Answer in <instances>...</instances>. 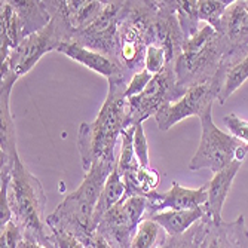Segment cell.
<instances>
[{
	"label": "cell",
	"instance_id": "obj_2",
	"mask_svg": "<svg viewBox=\"0 0 248 248\" xmlns=\"http://www.w3.org/2000/svg\"><path fill=\"white\" fill-rule=\"evenodd\" d=\"M129 80H108L107 97L93 122H83L78 131V149L85 172L98 161L115 159V146L128 125V100L125 91Z\"/></svg>",
	"mask_w": 248,
	"mask_h": 248
},
{
	"label": "cell",
	"instance_id": "obj_21",
	"mask_svg": "<svg viewBox=\"0 0 248 248\" xmlns=\"http://www.w3.org/2000/svg\"><path fill=\"white\" fill-rule=\"evenodd\" d=\"M205 217L204 207L196 210H183V211H161L153 214L152 218L165 231L170 238L185 235L192 226Z\"/></svg>",
	"mask_w": 248,
	"mask_h": 248
},
{
	"label": "cell",
	"instance_id": "obj_12",
	"mask_svg": "<svg viewBox=\"0 0 248 248\" xmlns=\"http://www.w3.org/2000/svg\"><path fill=\"white\" fill-rule=\"evenodd\" d=\"M224 52V69L248 55V0H233L216 29Z\"/></svg>",
	"mask_w": 248,
	"mask_h": 248
},
{
	"label": "cell",
	"instance_id": "obj_17",
	"mask_svg": "<svg viewBox=\"0 0 248 248\" xmlns=\"http://www.w3.org/2000/svg\"><path fill=\"white\" fill-rule=\"evenodd\" d=\"M19 78L11 73H2V86H0V118H2V128H0V159H12L18 155L16 149V135L15 122L11 111V93L12 86Z\"/></svg>",
	"mask_w": 248,
	"mask_h": 248
},
{
	"label": "cell",
	"instance_id": "obj_29",
	"mask_svg": "<svg viewBox=\"0 0 248 248\" xmlns=\"http://www.w3.org/2000/svg\"><path fill=\"white\" fill-rule=\"evenodd\" d=\"M26 239L24 231L15 220L0 226V248H21Z\"/></svg>",
	"mask_w": 248,
	"mask_h": 248
},
{
	"label": "cell",
	"instance_id": "obj_31",
	"mask_svg": "<svg viewBox=\"0 0 248 248\" xmlns=\"http://www.w3.org/2000/svg\"><path fill=\"white\" fill-rule=\"evenodd\" d=\"M134 153L140 167L149 168V144L143 124H139L134 131Z\"/></svg>",
	"mask_w": 248,
	"mask_h": 248
},
{
	"label": "cell",
	"instance_id": "obj_32",
	"mask_svg": "<svg viewBox=\"0 0 248 248\" xmlns=\"http://www.w3.org/2000/svg\"><path fill=\"white\" fill-rule=\"evenodd\" d=\"M223 122L233 137H236L238 140H241L244 144L248 146V121H244L235 113H231L228 116H224Z\"/></svg>",
	"mask_w": 248,
	"mask_h": 248
},
{
	"label": "cell",
	"instance_id": "obj_20",
	"mask_svg": "<svg viewBox=\"0 0 248 248\" xmlns=\"http://www.w3.org/2000/svg\"><path fill=\"white\" fill-rule=\"evenodd\" d=\"M202 248H248V229L244 216L233 221L211 223Z\"/></svg>",
	"mask_w": 248,
	"mask_h": 248
},
{
	"label": "cell",
	"instance_id": "obj_25",
	"mask_svg": "<svg viewBox=\"0 0 248 248\" xmlns=\"http://www.w3.org/2000/svg\"><path fill=\"white\" fill-rule=\"evenodd\" d=\"M248 79V55L244 57L242 60L233 62L232 65L226 67L223 76V85L221 91L218 95V103L224 104L228 101V98L241 88V85Z\"/></svg>",
	"mask_w": 248,
	"mask_h": 248
},
{
	"label": "cell",
	"instance_id": "obj_23",
	"mask_svg": "<svg viewBox=\"0 0 248 248\" xmlns=\"http://www.w3.org/2000/svg\"><path fill=\"white\" fill-rule=\"evenodd\" d=\"M0 22H2V43H0V52H2V61H5L8 55L21 43L16 16L9 0L2 2V6H0Z\"/></svg>",
	"mask_w": 248,
	"mask_h": 248
},
{
	"label": "cell",
	"instance_id": "obj_8",
	"mask_svg": "<svg viewBox=\"0 0 248 248\" xmlns=\"http://www.w3.org/2000/svg\"><path fill=\"white\" fill-rule=\"evenodd\" d=\"M183 95L177 89L174 64H167L165 69L152 78L146 89L128 100V125L137 126L150 116H155L168 103H174Z\"/></svg>",
	"mask_w": 248,
	"mask_h": 248
},
{
	"label": "cell",
	"instance_id": "obj_27",
	"mask_svg": "<svg viewBox=\"0 0 248 248\" xmlns=\"http://www.w3.org/2000/svg\"><path fill=\"white\" fill-rule=\"evenodd\" d=\"M174 11L185 39L192 37L201 27V21L196 11V0H174Z\"/></svg>",
	"mask_w": 248,
	"mask_h": 248
},
{
	"label": "cell",
	"instance_id": "obj_26",
	"mask_svg": "<svg viewBox=\"0 0 248 248\" xmlns=\"http://www.w3.org/2000/svg\"><path fill=\"white\" fill-rule=\"evenodd\" d=\"M210 226L211 221L207 217H204L195 226H192L185 235L168 238L161 248H202V244L205 241Z\"/></svg>",
	"mask_w": 248,
	"mask_h": 248
},
{
	"label": "cell",
	"instance_id": "obj_28",
	"mask_svg": "<svg viewBox=\"0 0 248 248\" xmlns=\"http://www.w3.org/2000/svg\"><path fill=\"white\" fill-rule=\"evenodd\" d=\"M233 0H196V11L199 21L217 29L220 19Z\"/></svg>",
	"mask_w": 248,
	"mask_h": 248
},
{
	"label": "cell",
	"instance_id": "obj_10",
	"mask_svg": "<svg viewBox=\"0 0 248 248\" xmlns=\"http://www.w3.org/2000/svg\"><path fill=\"white\" fill-rule=\"evenodd\" d=\"M221 85L223 78H216L210 82L192 86L180 100L161 107L155 115L157 128L161 131H168L189 116L201 118L210 107H213V103L218 100Z\"/></svg>",
	"mask_w": 248,
	"mask_h": 248
},
{
	"label": "cell",
	"instance_id": "obj_15",
	"mask_svg": "<svg viewBox=\"0 0 248 248\" xmlns=\"http://www.w3.org/2000/svg\"><path fill=\"white\" fill-rule=\"evenodd\" d=\"M51 12H57L69 27L73 39L88 29L103 12L106 2L100 0H52L46 2Z\"/></svg>",
	"mask_w": 248,
	"mask_h": 248
},
{
	"label": "cell",
	"instance_id": "obj_11",
	"mask_svg": "<svg viewBox=\"0 0 248 248\" xmlns=\"http://www.w3.org/2000/svg\"><path fill=\"white\" fill-rule=\"evenodd\" d=\"M125 2H106L103 12L88 29L79 33L73 42L85 48L104 54L118 64L119 51V24L124 16ZM119 65V64H118Z\"/></svg>",
	"mask_w": 248,
	"mask_h": 248
},
{
	"label": "cell",
	"instance_id": "obj_24",
	"mask_svg": "<svg viewBox=\"0 0 248 248\" xmlns=\"http://www.w3.org/2000/svg\"><path fill=\"white\" fill-rule=\"evenodd\" d=\"M170 236L152 218H143L134 233L131 248H161Z\"/></svg>",
	"mask_w": 248,
	"mask_h": 248
},
{
	"label": "cell",
	"instance_id": "obj_7",
	"mask_svg": "<svg viewBox=\"0 0 248 248\" xmlns=\"http://www.w3.org/2000/svg\"><path fill=\"white\" fill-rule=\"evenodd\" d=\"M51 14L52 19L46 27L26 37L8 55V58L2 61V73H11L18 78L24 76L45 54L57 51L61 43L72 42V33L64 19L57 12Z\"/></svg>",
	"mask_w": 248,
	"mask_h": 248
},
{
	"label": "cell",
	"instance_id": "obj_5",
	"mask_svg": "<svg viewBox=\"0 0 248 248\" xmlns=\"http://www.w3.org/2000/svg\"><path fill=\"white\" fill-rule=\"evenodd\" d=\"M155 15V0H125L124 16L119 24L118 64L131 76L144 70L147 48L156 45Z\"/></svg>",
	"mask_w": 248,
	"mask_h": 248
},
{
	"label": "cell",
	"instance_id": "obj_13",
	"mask_svg": "<svg viewBox=\"0 0 248 248\" xmlns=\"http://www.w3.org/2000/svg\"><path fill=\"white\" fill-rule=\"evenodd\" d=\"M147 211L146 217L149 218L161 211H183V210H196L202 208L208 199V185L198 189H187L180 186L177 182H172V186L168 192L159 193L152 192L147 196Z\"/></svg>",
	"mask_w": 248,
	"mask_h": 248
},
{
	"label": "cell",
	"instance_id": "obj_14",
	"mask_svg": "<svg viewBox=\"0 0 248 248\" xmlns=\"http://www.w3.org/2000/svg\"><path fill=\"white\" fill-rule=\"evenodd\" d=\"M155 5L156 45H159L165 49L168 64H174V61L182 52V46L186 40L174 11V0H159V2L155 0Z\"/></svg>",
	"mask_w": 248,
	"mask_h": 248
},
{
	"label": "cell",
	"instance_id": "obj_1",
	"mask_svg": "<svg viewBox=\"0 0 248 248\" xmlns=\"http://www.w3.org/2000/svg\"><path fill=\"white\" fill-rule=\"evenodd\" d=\"M0 202H8L15 220L26 238L39 244L54 245L55 239L46 224V195L39 178L21 161L0 162Z\"/></svg>",
	"mask_w": 248,
	"mask_h": 248
},
{
	"label": "cell",
	"instance_id": "obj_22",
	"mask_svg": "<svg viewBox=\"0 0 248 248\" xmlns=\"http://www.w3.org/2000/svg\"><path fill=\"white\" fill-rule=\"evenodd\" d=\"M125 195H126L125 183H124L119 171L115 167V170L110 172L108 178L106 180V185H104V187L101 190V195H100V199H98L95 216H94L95 231H97V224L100 223V220L115 205H118L121 201H124Z\"/></svg>",
	"mask_w": 248,
	"mask_h": 248
},
{
	"label": "cell",
	"instance_id": "obj_35",
	"mask_svg": "<svg viewBox=\"0 0 248 248\" xmlns=\"http://www.w3.org/2000/svg\"><path fill=\"white\" fill-rule=\"evenodd\" d=\"M86 247H88V248H113V247H111V245L107 242V239H106L103 235H100L98 232L94 233L91 242H89Z\"/></svg>",
	"mask_w": 248,
	"mask_h": 248
},
{
	"label": "cell",
	"instance_id": "obj_30",
	"mask_svg": "<svg viewBox=\"0 0 248 248\" xmlns=\"http://www.w3.org/2000/svg\"><path fill=\"white\" fill-rule=\"evenodd\" d=\"M168 64L167 52L159 45H150L146 52V60H144V69L152 75L161 73Z\"/></svg>",
	"mask_w": 248,
	"mask_h": 248
},
{
	"label": "cell",
	"instance_id": "obj_36",
	"mask_svg": "<svg viewBox=\"0 0 248 248\" xmlns=\"http://www.w3.org/2000/svg\"><path fill=\"white\" fill-rule=\"evenodd\" d=\"M21 248H58V247H57V244H54V245H45V244H39V242L26 239V242L22 244Z\"/></svg>",
	"mask_w": 248,
	"mask_h": 248
},
{
	"label": "cell",
	"instance_id": "obj_16",
	"mask_svg": "<svg viewBox=\"0 0 248 248\" xmlns=\"http://www.w3.org/2000/svg\"><path fill=\"white\" fill-rule=\"evenodd\" d=\"M57 52L64 54L69 58L75 60L76 62L88 67L89 70H93L101 76H104L108 80L115 79H124V80H131V75L126 73L121 65H118L113 60L106 57L104 54H100L97 51H93L89 48H85L82 45L76 42H65L61 43Z\"/></svg>",
	"mask_w": 248,
	"mask_h": 248
},
{
	"label": "cell",
	"instance_id": "obj_18",
	"mask_svg": "<svg viewBox=\"0 0 248 248\" xmlns=\"http://www.w3.org/2000/svg\"><path fill=\"white\" fill-rule=\"evenodd\" d=\"M241 165H242L241 161H233L226 168L216 172L211 178V182L208 183V199L207 204L204 205V211H205V217L214 224L223 221L221 220L223 205L232 189L233 180L238 171L241 170Z\"/></svg>",
	"mask_w": 248,
	"mask_h": 248
},
{
	"label": "cell",
	"instance_id": "obj_9",
	"mask_svg": "<svg viewBox=\"0 0 248 248\" xmlns=\"http://www.w3.org/2000/svg\"><path fill=\"white\" fill-rule=\"evenodd\" d=\"M147 198L131 196L121 201L97 224V231L113 248H131L134 233L146 217Z\"/></svg>",
	"mask_w": 248,
	"mask_h": 248
},
{
	"label": "cell",
	"instance_id": "obj_33",
	"mask_svg": "<svg viewBox=\"0 0 248 248\" xmlns=\"http://www.w3.org/2000/svg\"><path fill=\"white\" fill-rule=\"evenodd\" d=\"M152 78L153 76L146 69L141 70V72H139V73L132 75V78H131V80L128 82V86H126L125 97L126 98H131V97H135V95L141 94L144 89H146V86L150 83Z\"/></svg>",
	"mask_w": 248,
	"mask_h": 248
},
{
	"label": "cell",
	"instance_id": "obj_19",
	"mask_svg": "<svg viewBox=\"0 0 248 248\" xmlns=\"http://www.w3.org/2000/svg\"><path fill=\"white\" fill-rule=\"evenodd\" d=\"M9 2L16 16L21 42L45 29L52 19V14L46 2H43V0L40 2L37 0H16V2L9 0Z\"/></svg>",
	"mask_w": 248,
	"mask_h": 248
},
{
	"label": "cell",
	"instance_id": "obj_34",
	"mask_svg": "<svg viewBox=\"0 0 248 248\" xmlns=\"http://www.w3.org/2000/svg\"><path fill=\"white\" fill-rule=\"evenodd\" d=\"M58 248H88L80 239L64 231H51Z\"/></svg>",
	"mask_w": 248,
	"mask_h": 248
},
{
	"label": "cell",
	"instance_id": "obj_4",
	"mask_svg": "<svg viewBox=\"0 0 248 248\" xmlns=\"http://www.w3.org/2000/svg\"><path fill=\"white\" fill-rule=\"evenodd\" d=\"M224 52L216 29L202 22L199 30L185 40L182 52L174 61L178 93L185 95L192 86L224 76Z\"/></svg>",
	"mask_w": 248,
	"mask_h": 248
},
{
	"label": "cell",
	"instance_id": "obj_6",
	"mask_svg": "<svg viewBox=\"0 0 248 248\" xmlns=\"http://www.w3.org/2000/svg\"><path fill=\"white\" fill-rule=\"evenodd\" d=\"M213 107H210L201 121V141L196 153L189 162L190 171L211 170L214 174L231 165L233 161H244L248 153V146L232 134L223 132L213 122Z\"/></svg>",
	"mask_w": 248,
	"mask_h": 248
},
{
	"label": "cell",
	"instance_id": "obj_3",
	"mask_svg": "<svg viewBox=\"0 0 248 248\" xmlns=\"http://www.w3.org/2000/svg\"><path fill=\"white\" fill-rule=\"evenodd\" d=\"M118 159L98 161L88 172L78 189L67 195L52 214L46 217L51 231H64L80 239L85 245L91 242L95 233L94 216L101 190Z\"/></svg>",
	"mask_w": 248,
	"mask_h": 248
}]
</instances>
